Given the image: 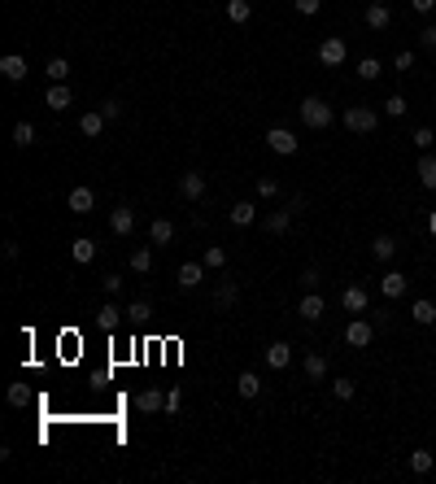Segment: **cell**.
<instances>
[{
  "label": "cell",
  "instance_id": "obj_34",
  "mask_svg": "<svg viewBox=\"0 0 436 484\" xmlns=\"http://www.w3.org/2000/svg\"><path fill=\"white\" fill-rule=\"evenodd\" d=\"M131 270H136V275H149V270H153V253L149 249H136L131 253Z\"/></svg>",
  "mask_w": 436,
  "mask_h": 484
},
{
  "label": "cell",
  "instance_id": "obj_42",
  "mask_svg": "<svg viewBox=\"0 0 436 484\" xmlns=\"http://www.w3.org/2000/svg\"><path fill=\"white\" fill-rule=\"evenodd\" d=\"M319 5H323V0H292V9H297V14H305V18L319 14Z\"/></svg>",
  "mask_w": 436,
  "mask_h": 484
},
{
  "label": "cell",
  "instance_id": "obj_17",
  "mask_svg": "<svg viewBox=\"0 0 436 484\" xmlns=\"http://www.w3.org/2000/svg\"><path fill=\"white\" fill-rule=\"evenodd\" d=\"M380 292H384V297H388V301H397V297H406V275H402V270H388V275L380 279Z\"/></svg>",
  "mask_w": 436,
  "mask_h": 484
},
{
  "label": "cell",
  "instance_id": "obj_2",
  "mask_svg": "<svg viewBox=\"0 0 436 484\" xmlns=\"http://www.w3.org/2000/svg\"><path fill=\"white\" fill-rule=\"evenodd\" d=\"M345 127L353 136H371L375 127H380V114H375L371 105H353V110H345Z\"/></svg>",
  "mask_w": 436,
  "mask_h": 484
},
{
  "label": "cell",
  "instance_id": "obj_41",
  "mask_svg": "<svg viewBox=\"0 0 436 484\" xmlns=\"http://www.w3.org/2000/svg\"><path fill=\"white\" fill-rule=\"evenodd\" d=\"M384 114H388V118H402V114H406V97H397V92H393V97L384 101Z\"/></svg>",
  "mask_w": 436,
  "mask_h": 484
},
{
  "label": "cell",
  "instance_id": "obj_37",
  "mask_svg": "<svg viewBox=\"0 0 436 484\" xmlns=\"http://www.w3.org/2000/svg\"><path fill=\"white\" fill-rule=\"evenodd\" d=\"M5 397H9V406H27V401H31V388H27V384H9Z\"/></svg>",
  "mask_w": 436,
  "mask_h": 484
},
{
  "label": "cell",
  "instance_id": "obj_43",
  "mask_svg": "<svg viewBox=\"0 0 436 484\" xmlns=\"http://www.w3.org/2000/svg\"><path fill=\"white\" fill-rule=\"evenodd\" d=\"M101 114L110 118V123H118V118H123V101H105V105H101Z\"/></svg>",
  "mask_w": 436,
  "mask_h": 484
},
{
  "label": "cell",
  "instance_id": "obj_22",
  "mask_svg": "<svg viewBox=\"0 0 436 484\" xmlns=\"http://www.w3.org/2000/svg\"><path fill=\"white\" fill-rule=\"evenodd\" d=\"M149 240H153V244H170V240H175V222H170V218H153V222H149Z\"/></svg>",
  "mask_w": 436,
  "mask_h": 484
},
{
  "label": "cell",
  "instance_id": "obj_47",
  "mask_svg": "<svg viewBox=\"0 0 436 484\" xmlns=\"http://www.w3.org/2000/svg\"><path fill=\"white\" fill-rule=\"evenodd\" d=\"M397 70H406V75H410V70H415V53H397Z\"/></svg>",
  "mask_w": 436,
  "mask_h": 484
},
{
  "label": "cell",
  "instance_id": "obj_38",
  "mask_svg": "<svg viewBox=\"0 0 436 484\" xmlns=\"http://www.w3.org/2000/svg\"><path fill=\"white\" fill-rule=\"evenodd\" d=\"M127 314H131V323H144V318H153V305L149 301H131V305H127Z\"/></svg>",
  "mask_w": 436,
  "mask_h": 484
},
{
  "label": "cell",
  "instance_id": "obj_14",
  "mask_svg": "<svg viewBox=\"0 0 436 484\" xmlns=\"http://www.w3.org/2000/svg\"><path fill=\"white\" fill-rule=\"evenodd\" d=\"M288 362H292V345H284V340L266 345V367H270V371H284Z\"/></svg>",
  "mask_w": 436,
  "mask_h": 484
},
{
  "label": "cell",
  "instance_id": "obj_16",
  "mask_svg": "<svg viewBox=\"0 0 436 484\" xmlns=\"http://www.w3.org/2000/svg\"><path fill=\"white\" fill-rule=\"evenodd\" d=\"M227 218H231V227H249V222L257 218V205L253 201H235V205L227 209Z\"/></svg>",
  "mask_w": 436,
  "mask_h": 484
},
{
  "label": "cell",
  "instance_id": "obj_12",
  "mask_svg": "<svg viewBox=\"0 0 436 484\" xmlns=\"http://www.w3.org/2000/svg\"><path fill=\"white\" fill-rule=\"evenodd\" d=\"M323 310H327V301H323V297H319V292H314V288L305 292V297H301V305H297V314L305 318V323H314V318H323Z\"/></svg>",
  "mask_w": 436,
  "mask_h": 484
},
{
  "label": "cell",
  "instance_id": "obj_20",
  "mask_svg": "<svg viewBox=\"0 0 436 484\" xmlns=\"http://www.w3.org/2000/svg\"><path fill=\"white\" fill-rule=\"evenodd\" d=\"M70 101H75V97H70V88H66V84H53V88H49V97H44V105H49L53 114L70 110Z\"/></svg>",
  "mask_w": 436,
  "mask_h": 484
},
{
  "label": "cell",
  "instance_id": "obj_39",
  "mask_svg": "<svg viewBox=\"0 0 436 484\" xmlns=\"http://www.w3.org/2000/svg\"><path fill=\"white\" fill-rule=\"evenodd\" d=\"M410 140H415V149H423V153H428V149L436 144V131H432V127H419V131L410 136Z\"/></svg>",
  "mask_w": 436,
  "mask_h": 484
},
{
  "label": "cell",
  "instance_id": "obj_30",
  "mask_svg": "<svg viewBox=\"0 0 436 484\" xmlns=\"http://www.w3.org/2000/svg\"><path fill=\"white\" fill-rule=\"evenodd\" d=\"M384 75V66H380V57H362L358 62V79H367V84H375V79Z\"/></svg>",
  "mask_w": 436,
  "mask_h": 484
},
{
  "label": "cell",
  "instance_id": "obj_36",
  "mask_svg": "<svg viewBox=\"0 0 436 484\" xmlns=\"http://www.w3.org/2000/svg\"><path fill=\"white\" fill-rule=\"evenodd\" d=\"M205 266H209V270H222V266H227V249L209 244V249H205Z\"/></svg>",
  "mask_w": 436,
  "mask_h": 484
},
{
  "label": "cell",
  "instance_id": "obj_27",
  "mask_svg": "<svg viewBox=\"0 0 436 484\" xmlns=\"http://www.w3.org/2000/svg\"><path fill=\"white\" fill-rule=\"evenodd\" d=\"M292 227V209H275V214H266V231L270 235H284Z\"/></svg>",
  "mask_w": 436,
  "mask_h": 484
},
{
  "label": "cell",
  "instance_id": "obj_33",
  "mask_svg": "<svg viewBox=\"0 0 436 484\" xmlns=\"http://www.w3.org/2000/svg\"><path fill=\"white\" fill-rule=\"evenodd\" d=\"M44 75H49L53 84H66V75H70V62H66V57H53V62L44 66Z\"/></svg>",
  "mask_w": 436,
  "mask_h": 484
},
{
  "label": "cell",
  "instance_id": "obj_31",
  "mask_svg": "<svg viewBox=\"0 0 436 484\" xmlns=\"http://www.w3.org/2000/svg\"><path fill=\"white\" fill-rule=\"evenodd\" d=\"M432 463H436V458H432V450H415V454H410V471H415V476H428V471H432Z\"/></svg>",
  "mask_w": 436,
  "mask_h": 484
},
{
  "label": "cell",
  "instance_id": "obj_11",
  "mask_svg": "<svg viewBox=\"0 0 436 484\" xmlns=\"http://www.w3.org/2000/svg\"><path fill=\"white\" fill-rule=\"evenodd\" d=\"M66 205H70V214H92V209H97V192H92V188H75V192L66 196Z\"/></svg>",
  "mask_w": 436,
  "mask_h": 484
},
{
  "label": "cell",
  "instance_id": "obj_4",
  "mask_svg": "<svg viewBox=\"0 0 436 484\" xmlns=\"http://www.w3.org/2000/svg\"><path fill=\"white\" fill-rule=\"evenodd\" d=\"M345 57H349V49H345L340 35H327V40L319 44V62L323 66H345Z\"/></svg>",
  "mask_w": 436,
  "mask_h": 484
},
{
  "label": "cell",
  "instance_id": "obj_10",
  "mask_svg": "<svg viewBox=\"0 0 436 484\" xmlns=\"http://www.w3.org/2000/svg\"><path fill=\"white\" fill-rule=\"evenodd\" d=\"M0 75H5L9 84H22V79H27V57L5 53V57H0Z\"/></svg>",
  "mask_w": 436,
  "mask_h": 484
},
{
  "label": "cell",
  "instance_id": "obj_44",
  "mask_svg": "<svg viewBox=\"0 0 436 484\" xmlns=\"http://www.w3.org/2000/svg\"><path fill=\"white\" fill-rule=\"evenodd\" d=\"M179 406H183L179 388H170V393H166V415H179Z\"/></svg>",
  "mask_w": 436,
  "mask_h": 484
},
{
  "label": "cell",
  "instance_id": "obj_35",
  "mask_svg": "<svg viewBox=\"0 0 436 484\" xmlns=\"http://www.w3.org/2000/svg\"><path fill=\"white\" fill-rule=\"evenodd\" d=\"M235 297H240V288H235L231 279H227V284H218V288H214V305H231Z\"/></svg>",
  "mask_w": 436,
  "mask_h": 484
},
{
  "label": "cell",
  "instance_id": "obj_8",
  "mask_svg": "<svg viewBox=\"0 0 436 484\" xmlns=\"http://www.w3.org/2000/svg\"><path fill=\"white\" fill-rule=\"evenodd\" d=\"M362 18H367V27H371V31H388V27H393V9H388L384 0L367 5V14H362Z\"/></svg>",
  "mask_w": 436,
  "mask_h": 484
},
{
  "label": "cell",
  "instance_id": "obj_6",
  "mask_svg": "<svg viewBox=\"0 0 436 484\" xmlns=\"http://www.w3.org/2000/svg\"><path fill=\"white\" fill-rule=\"evenodd\" d=\"M340 305H345L349 314H367V305H371V297H367V288H362V284H349L345 292H340Z\"/></svg>",
  "mask_w": 436,
  "mask_h": 484
},
{
  "label": "cell",
  "instance_id": "obj_18",
  "mask_svg": "<svg viewBox=\"0 0 436 484\" xmlns=\"http://www.w3.org/2000/svg\"><path fill=\"white\" fill-rule=\"evenodd\" d=\"M70 253H75V262H79V266L97 262V240H92V235H79V240L70 244Z\"/></svg>",
  "mask_w": 436,
  "mask_h": 484
},
{
  "label": "cell",
  "instance_id": "obj_48",
  "mask_svg": "<svg viewBox=\"0 0 436 484\" xmlns=\"http://www.w3.org/2000/svg\"><path fill=\"white\" fill-rule=\"evenodd\" d=\"M101 288H105V292H118V288H123V275H105Z\"/></svg>",
  "mask_w": 436,
  "mask_h": 484
},
{
  "label": "cell",
  "instance_id": "obj_29",
  "mask_svg": "<svg viewBox=\"0 0 436 484\" xmlns=\"http://www.w3.org/2000/svg\"><path fill=\"white\" fill-rule=\"evenodd\" d=\"M371 253H375V262H388V257L397 253V240L393 235H375V244H371Z\"/></svg>",
  "mask_w": 436,
  "mask_h": 484
},
{
  "label": "cell",
  "instance_id": "obj_26",
  "mask_svg": "<svg viewBox=\"0 0 436 484\" xmlns=\"http://www.w3.org/2000/svg\"><path fill=\"white\" fill-rule=\"evenodd\" d=\"M305 380H327V358L323 353H305Z\"/></svg>",
  "mask_w": 436,
  "mask_h": 484
},
{
  "label": "cell",
  "instance_id": "obj_19",
  "mask_svg": "<svg viewBox=\"0 0 436 484\" xmlns=\"http://www.w3.org/2000/svg\"><path fill=\"white\" fill-rule=\"evenodd\" d=\"M415 175H419V183L428 188V192H436V157H432V153H423V157H419Z\"/></svg>",
  "mask_w": 436,
  "mask_h": 484
},
{
  "label": "cell",
  "instance_id": "obj_32",
  "mask_svg": "<svg viewBox=\"0 0 436 484\" xmlns=\"http://www.w3.org/2000/svg\"><path fill=\"white\" fill-rule=\"evenodd\" d=\"M14 144H18V149H31V144H35V123H27V118H22V123L14 127Z\"/></svg>",
  "mask_w": 436,
  "mask_h": 484
},
{
  "label": "cell",
  "instance_id": "obj_24",
  "mask_svg": "<svg viewBox=\"0 0 436 484\" xmlns=\"http://www.w3.org/2000/svg\"><path fill=\"white\" fill-rule=\"evenodd\" d=\"M235 393H240V397H257V393H262L257 371H240V375H235Z\"/></svg>",
  "mask_w": 436,
  "mask_h": 484
},
{
  "label": "cell",
  "instance_id": "obj_49",
  "mask_svg": "<svg viewBox=\"0 0 436 484\" xmlns=\"http://www.w3.org/2000/svg\"><path fill=\"white\" fill-rule=\"evenodd\" d=\"M301 284H305V292H310V288H319V270L310 266V270H305V275H301Z\"/></svg>",
  "mask_w": 436,
  "mask_h": 484
},
{
  "label": "cell",
  "instance_id": "obj_1",
  "mask_svg": "<svg viewBox=\"0 0 436 484\" xmlns=\"http://www.w3.org/2000/svg\"><path fill=\"white\" fill-rule=\"evenodd\" d=\"M301 123L314 127V131H323V127L336 123V110H332L323 97H305V101H301Z\"/></svg>",
  "mask_w": 436,
  "mask_h": 484
},
{
  "label": "cell",
  "instance_id": "obj_46",
  "mask_svg": "<svg viewBox=\"0 0 436 484\" xmlns=\"http://www.w3.org/2000/svg\"><path fill=\"white\" fill-rule=\"evenodd\" d=\"M275 192H279L275 179H257V196H275Z\"/></svg>",
  "mask_w": 436,
  "mask_h": 484
},
{
  "label": "cell",
  "instance_id": "obj_21",
  "mask_svg": "<svg viewBox=\"0 0 436 484\" xmlns=\"http://www.w3.org/2000/svg\"><path fill=\"white\" fill-rule=\"evenodd\" d=\"M105 123H110V118H105L101 110H92V114H84V118H79V131H84L88 140H97V136L105 131Z\"/></svg>",
  "mask_w": 436,
  "mask_h": 484
},
{
  "label": "cell",
  "instance_id": "obj_25",
  "mask_svg": "<svg viewBox=\"0 0 436 484\" xmlns=\"http://www.w3.org/2000/svg\"><path fill=\"white\" fill-rule=\"evenodd\" d=\"M123 314H127V310H118V305H114V301H105V305H101V310H97V323L105 327V332H114V327H118V323H123Z\"/></svg>",
  "mask_w": 436,
  "mask_h": 484
},
{
  "label": "cell",
  "instance_id": "obj_15",
  "mask_svg": "<svg viewBox=\"0 0 436 484\" xmlns=\"http://www.w3.org/2000/svg\"><path fill=\"white\" fill-rule=\"evenodd\" d=\"M205 270H209V266H201V262H183L179 275H175V284H179V288H196V284L205 279Z\"/></svg>",
  "mask_w": 436,
  "mask_h": 484
},
{
  "label": "cell",
  "instance_id": "obj_40",
  "mask_svg": "<svg viewBox=\"0 0 436 484\" xmlns=\"http://www.w3.org/2000/svg\"><path fill=\"white\" fill-rule=\"evenodd\" d=\"M353 393H358V384H353V380H336V384H332V397H336V401H349Z\"/></svg>",
  "mask_w": 436,
  "mask_h": 484
},
{
  "label": "cell",
  "instance_id": "obj_3",
  "mask_svg": "<svg viewBox=\"0 0 436 484\" xmlns=\"http://www.w3.org/2000/svg\"><path fill=\"white\" fill-rule=\"evenodd\" d=\"M266 144H270V149H275V153H279V157H292V153H297V144H301V140H297V136H292V131H288V127H270V131H266Z\"/></svg>",
  "mask_w": 436,
  "mask_h": 484
},
{
  "label": "cell",
  "instance_id": "obj_9",
  "mask_svg": "<svg viewBox=\"0 0 436 484\" xmlns=\"http://www.w3.org/2000/svg\"><path fill=\"white\" fill-rule=\"evenodd\" d=\"M179 192H183L188 201H201V196H205V175H201V170H183V175H179Z\"/></svg>",
  "mask_w": 436,
  "mask_h": 484
},
{
  "label": "cell",
  "instance_id": "obj_7",
  "mask_svg": "<svg viewBox=\"0 0 436 484\" xmlns=\"http://www.w3.org/2000/svg\"><path fill=\"white\" fill-rule=\"evenodd\" d=\"M110 231H114V235H131V231H136V209H131V205L110 209Z\"/></svg>",
  "mask_w": 436,
  "mask_h": 484
},
{
  "label": "cell",
  "instance_id": "obj_23",
  "mask_svg": "<svg viewBox=\"0 0 436 484\" xmlns=\"http://www.w3.org/2000/svg\"><path fill=\"white\" fill-rule=\"evenodd\" d=\"M410 318H415L419 327H432V323H436V305H432L428 297H419L415 305H410Z\"/></svg>",
  "mask_w": 436,
  "mask_h": 484
},
{
  "label": "cell",
  "instance_id": "obj_51",
  "mask_svg": "<svg viewBox=\"0 0 436 484\" xmlns=\"http://www.w3.org/2000/svg\"><path fill=\"white\" fill-rule=\"evenodd\" d=\"M428 231H432V240H436V209L428 214Z\"/></svg>",
  "mask_w": 436,
  "mask_h": 484
},
{
  "label": "cell",
  "instance_id": "obj_45",
  "mask_svg": "<svg viewBox=\"0 0 436 484\" xmlns=\"http://www.w3.org/2000/svg\"><path fill=\"white\" fill-rule=\"evenodd\" d=\"M419 44H423V49H436V27H432V22L419 31Z\"/></svg>",
  "mask_w": 436,
  "mask_h": 484
},
{
  "label": "cell",
  "instance_id": "obj_28",
  "mask_svg": "<svg viewBox=\"0 0 436 484\" xmlns=\"http://www.w3.org/2000/svg\"><path fill=\"white\" fill-rule=\"evenodd\" d=\"M227 18L235 22V27H244V22L253 18V5L249 0H227Z\"/></svg>",
  "mask_w": 436,
  "mask_h": 484
},
{
  "label": "cell",
  "instance_id": "obj_50",
  "mask_svg": "<svg viewBox=\"0 0 436 484\" xmlns=\"http://www.w3.org/2000/svg\"><path fill=\"white\" fill-rule=\"evenodd\" d=\"M410 9H415V14H432L436 0H410Z\"/></svg>",
  "mask_w": 436,
  "mask_h": 484
},
{
  "label": "cell",
  "instance_id": "obj_13",
  "mask_svg": "<svg viewBox=\"0 0 436 484\" xmlns=\"http://www.w3.org/2000/svg\"><path fill=\"white\" fill-rule=\"evenodd\" d=\"M136 410H144V415H157V410H166V393H162V388H144V393L136 397Z\"/></svg>",
  "mask_w": 436,
  "mask_h": 484
},
{
  "label": "cell",
  "instance_id": "obj_5",
  "mask_svg": "<svg viewBox=\"0 0 436 484\" xmlns=\"http://www.w3.org/2000/svg\"><path fill=\"white\" fill-rule=\"evenodd\" d=\"M375 340V327L367 323V318H353V323L345 327V345H353V349H367Z\"/></svg>",
  "mask_w": 436,
  "mask_h": 484
}]
</instances>
